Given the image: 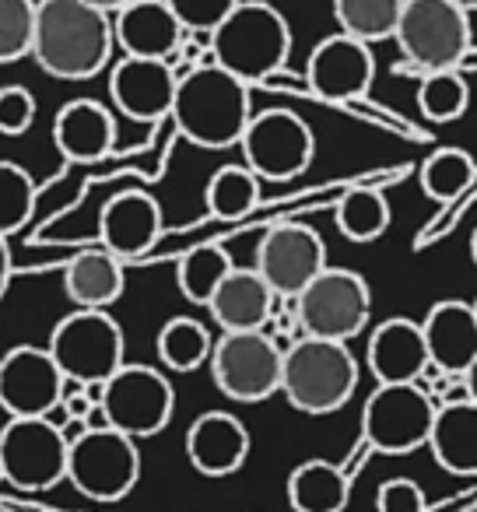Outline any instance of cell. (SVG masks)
<instances>
[{
    "label": "cell",
    "mask_w": 477,
    "mask_h": 512,
    "mask_svg": "<svg viewBox=\"0 0 477 512\" xmlns=\"http://www.w3.org/2000/svg\"><path fill=\"white\" fill-rule=\"evenodd\" d=\"M113 15L85 0H39L32 60L50 78L88 81L113 60Z\"/></svg>",
    "instance_id": "1"
},
{
    "label": "cell",
    "mask_w": 477,
    "mask_h": 512,
    "mask_svg": "<svg viewBox=\"0 0 477 512\" xmlns=\"http://www.w3.org/2000/svg\"><path fill=\"white\" fill-rule=\"evenodd\" d=\"M253 116L250 85L218 64H197L179 74L169 120L190 144L207 151H225L243 141Z\"/></svg>",
    "instance_id": "2"
},
{
    "label": "cell",
    "mask_w": 477,
    "mask_h": 512,
    "mask_svg": "<svg viewBox=\"0 0 477 512\" xmlns=\"http://www.w3.org/2000/svg\"><path fill=\"white\" fill-rule=\"evenodd\" d=\"M211 60L246 85H267L285 71L292 53V29L267 0H239L235 11L211 32Z\"/></svg>",
    "instance_id": "3"
},
{
    "label": "cell",
    "mask_w": 477,
    "mask_h": 512,
    "mask_svg": "<svg viewBox=\"0 0 477 512\" xmlns=\"http://www.w3.org/2000/svg\"><path fill=\"white\" fill-rule=\"evenodd\" d=\"M358 362L344 341L299 337L285 348L281 393L302 414H334L355 397Z\"/></svg>",
    "instance_id": "4"
},
{
    "label": "cell",
    "mask_w": 477,
    "mask_h": 512,
    "mask_svg": "<svg viewBox=\"0 0 477 512\" xmlns=\"http://www.w3.org/2000/svg\"><path fill=\"white\" fill-rule=\"evenodd\" d=\"M46 351L53 355L64 379L81 386H102L123 362L127 341L123 327L106 309H74L50 330Z\"/></svg>",
    "instance_id": "5"
},
{
    "label": "cell",
    "mask_w": 477,
    "mask_h": 512,
    "mask_svg": "<svg viewBox=\"0 0 477 512\" xmlns=\"http://www.w3.org/2000/svg\"><path fill=\"white\" fill-rule=\"evenodd\" d=\"M393 39L421 74L460 71L470 53V15L453 0H404Z\"/></svg>",
    "instance_id": "6"
},
{
    "label": "cell",
    "mask_w": 477,
    "mask_h": 512,
    "mask_svg": "<svg viewBox=\"0 0 477 512\" xmlns=\"http://www.w3.org/2000/svg\"><path fill=\"white\" fill-rule=\"evenodd\" d=\"M67 481L92 502H120L141 481V453L137 439L116 428H85L71 439L67 453Z\"/></svg>",
    "instance_id": "7"
},
{
    "label": "cell",
    "mask_w": 477,
    "mask_h": 512,
    "mask_svg": "<svg viewBox=\"0 0 477 512\" xmlns=\"http://www.w3.org/2000/svg\"><path fill=\"white\" fill-rule=\"evenodd\" d=\"M211 379L235 404H260L281 393L285 348L267 330L221 334L211 348Z\"/></svg>",
    "instance_id": "8"
},
{
    "label": "cell",
    "mask_w": 477,
    "mask_h": 512,
    "mask_svg": "<svg viewBox=\"0 0 477 512\" xmlns=\"http://www.w3.org/2000/svg\"><path fill=\"white\" fill-rule=\"evenodd\" d=\"M99 407L109 428L130 439H151L169 428L172 411H176V390L162 369L123 362L102 383Z\"/></svg>",
    "instance_id": "9"
},
{
    "label": "cell",
    "mask_w": 477,
    "mask_h": 512,
    "mask_svg": "<svg viewBox=\"0 0 477 512\" xmlns=\"http://www.w3.org/2000/svg\"><path fill=\"white\" fill-rule=\"evenodd\" d=\"M299 327L306 337L344 341L358 337L369 327L372 292L369 281L348 267H327L299 299H292Z\"/></svg>",
    "instance_id": "10"
},
{
    "label": "cell",
    "mask_w": 477,
    "mask_h": 512,
    "mask_svg": "<svg viewBox=\"0 0 477 512\" xmlns=\"http://www.w3.org/2000/svg\"><path fill=\"white\" fill-rule=\"evenodd\" d=\"M435 421V400L418 383L376 386L362 411V439L383 456H407L428 446Z\"/></svg>",
    "instance_id": "11"
},
{
    "label": "cell",
    "mask_w": 477,
    "mask_h": 512,
    "mask_svg": "<svg viewBox=\"0 0 477 512\" xmlns=\"http://www.w3.org/2000/svg\"><path fill=\"white\" fill-rule=\"evenodd\" d=\"M71 439L50 418H8L0 428V467L4 481L25 491H46L67 481Z\"/></svg>",
    "instance_id": "12"
},
{
    "label": "cell",
    "mask_w": 477,
    "mask_h": 512,
    "mask_svg": "<svg viewBox=\"0 0 477 512\" xmlns=\"http://www.w3.org/2000/svg\"><path fill=\"white\" fill-rule=\"evenodd\" d=\"M239 148H243V165L257 172V179L285 183L313 165L316 134L292 109H264L250 116Z\"/></svg>",
    "instance_id": "13"
},
{
    "label": "cell",
    "mask_w": 477,
    "mask_h": 512,
    "mask_svg": "<svg viewBox=\"0 0 477 512\" xmlns=\"http://www.w3.org/2000/svg\"><path fill=\"white\" fill-rule=\"evenodd\" d=\"M327 267V246L320 232L295 221L267 228L257 246V271L278 299H299Z\"/></svg>",
    "instance_id": "14"
},
{
    "label": "cell",
    "mask_w": 477,
    "mask_h": 512,
    "mask_svg": "<svg viewBox=\"0 0 477 512\" xmlns=\"http://www.w3.org/2000/svg\"><path fill=\"white\" fill-rule=\"evenodd\" d=\"M64 383L50 351L18 344L0 358V411L8 418H50L60 407Z\"/></svg>",
    "instance_id": "15"
},
{
    "label": "cell",
    "mask_w": 477,
    "mask_h": 512,
    "mask_svg": "<svg viewBox=\"0 0 477 512\" xmlns=\"http://www.w3.org/2000/svg\"><path fill=\"white\" fill-rule=\"evenodd\" d=\"M372 78H376V57H372V46L362 39L334 32L309 53L306 88L327 102L362 99L372 88Z\"/></svg>",
    "instance_id": "16"
},
{
    "label": "cell",
    "mask_w": 477,
    "mask_h": 512,
    "mask_svg": "<svg viewBox=\"0 0 477 512\" xmlns=\"http://www.w3.org/2000/svg\"><path fill=\"white\" fill-rule=\"evenodd\" d=\"M179 74L169 60L120 57L109 71V99L116 113L137 123H158L172 113Z\"/></svg>",
    "instance_id": "17"
},
{
    "label": "cell",
    "mask_w": 477,
    "mask_h": 512,
    "mask_svg": "<svg viewBox=\"0 0 477 512\" xmlns=\"http://www.w3.org/2000/svg\"><path fill=\"white\" fill-rule=\"evenodd\" d=\"M113 36L123 57L141 60H176L186 29L165 0H130L113 15Z\"/></svg>",
    "instance_id": "18"
},
{
    "label": "cell",
    "mask_w": 477,
    "mask_h": 512,
    "mask_svg": "<svg viewBox=\"0 0 477 512\" xmlns=\"http://www.w3.org/2000/svg\"><path fill=\"white\" fill-rule=\"evenodd\" d=\"M162 235V207L155 197L141 190L116 193L99 214V239L113 256H120L123 264L141 260L151 253Z\"/></svg>",
    "instance_id": "19"
},
{
    "label": "cell",
    "mask_w": 477,
    "mask_h": 512,
    "mask_svg": "<svg viewBox=\"0 0 477 512\" xmlns=\"http://www.w3.org/2000/svg\"><path fill=\"white\" fill-rule=\"evenodd\" d=\"M250 456V428L228 411H204L186 428V460L204 477H232Z\"/></svg>",
    "instance_id": "20"
},
{
    "label": "cell",
    "mask_w": 477,
    "mask_h": 512,
    "mask_svg": "<svg viewBox=\"0 0 477 512\" xmlns=\"http://www.w3.org/2000/svg\"><path fill=\"white\" fill-rule=\"evenodd\" d=\"M365 362H369V372L376 376L379 386L418 383V379L425 376L428 365H432L421 323L407 320V316L383 320L376 330H372Z\"/></svg>",
    "instance_id": "21"
},
{
    "label": "cell",
    "mask_w": 477,
    "mask_h": 512,
    "mask_svg": "<svg viewBox=\"0 0 477 512\" xmlns=\"http://www.w3.org/2000/svg\"><path fill=\"white\" fill-rule=\"evenodd\" d=\"M53 144L67 162H102L116 144V113L95 99H71L53 116Z\"/></svg>",
    "instance_id": "22"
},
{
    "label": "cell",
    "mask_w": 477,
    "mask_h": 512,
    "mask_svg": "<svg viewBox=\"0 0 477 512\" xmlns=\"http://www.w3.org/2000/svg\"><path fill=\"white\" fill-rule=\"evenodd\" d=\"M428 358L446 376H463L477 358V316L463 299H442L421 320Z\"/></svg>",
    "instance_id": "23"
},
{
    "label": "cell",
    "mask_w": 477,
    "mask_h": 512,
    "mask_svg": "<svg viewBox=\"0 0 477 512\" xmlns=\"http://www.w3.org/2000/svg\"><path fill=\"white\" fill-rule=\"evenodd\" d=\"M274 306L278 295L260 278L257 267H232L214 299L207 302V313L221 327V334H239V330H267Z\"/></svg>",
    "instance_id": "24"
},
{
    "label": "cell",
    "mask_w": 477,
    "mask_h": 512,
    "mask_svg": "<svg viewBox=\"0 0 477 512\" xmlns=\"http://www.w3.org/2000/svg\"><path fill=\"white\" fill-rule=\"evenodd\" d=\"M127 288L123 260L106 246H88L67 260L64 267V292L78 309H109L120 302Z\"/></svg>",
    "instance_id": "25"
},
{
    "label": "cell",
    "mask_w": 477,
    "mask_h": 512,
    "mask_svg": "<svg viewBox=\"0 0 477 512\" xmlns=\"http://www.w3.org/2000/svg\"><path fill=\"white\" fill-rule=\"evenodd\" d=\"M428 449H432L435 463H439L446 474L477 477V404L474 400L435 407Z\"/></svg>",
    "instance_id": "26"
},
{
    "label": "cell",
    "mask_w": 477,
    "mask_h": 512,
    "mask_svg": "<svg viewBox=\"0 0 477 512\" xmlns=\"http://www.w3.org/2000/svg\"><path fill=\"white\" fill-rule=\"evenodd\" d=\"M351 495V477L330 460H306L288 474V502L295 512H341Z\"/></svg>",
    "instance_id": "27"
},
{
    "label": "cell",
    "mask_w": 477,
    "mask_h": 512,
    "mask_svg": "<svg viewBox=\"0 0 477 512\" xmlns=\"http://www.w3.org/2000/svg\"><path fill=\"white\" fill-rule=\"evenodd\" d=\"M390 200L376 186H351L334 207L337 232L348 242H376L390 228Z\"/></svg>",
    "instance_id": "28"
},
{
    "label": "cell",
    "mask_w": 477,
    "mask_h": 512,
    "mask_svg": "<svg viewBox=\"0 0 477 512\" xmlns=\"http://www.w3.org/2000/svg\"><path fill=\"white\" fill-rule=\"evenodd\" d=\"M155 348H158V362H162L165 369L197 372L200 365L211 362L214 337H211V330L200 320H193V316H176V320H169L158 330Z\"/></svg>",
    "instance_id": "29"
},
{
    "label": "cell",
    "mask_w": 477,
    "mask_h": 512,
    "mask_svg": "<svg viewBox=\"0 0 477 512\" xmlns=\"http://www.w3.org/2000/svg\"><path fill=\"white\" fill-rule=\"evenodd\" d=\"M232 267L235 264H232V256H228V249L218 246V242H207V246L190 249V253L179 260L176 285L186 302L207 309V302L214 299V292H218V285L228 278Z\"/></svg>",
    "instance_id": "30"
},
{
    "label": "cell",
    "mask_w": 477,
    "mask_h": 512,
    "mask_svg": "<svg viewBox=\"0 0 477 512\" xmlns=\"http://www.w3.org/2000/svg\"><path fill=\"white\" fill-rule=\"evenodd\" d=\"M400 11H404V0H334L337 29L369 46L379 39H393Z\"/></svg>",
    "instance_id": "31"
},
{
    "label": "cell",
    "mask_w": 477,
    "mask_h": 512,
    "mask_svg": "<svg viewBox=\"0 0 477 512\" xmlns=\"http://www.w3.org/2000/svg\"><path fill=\"white\" fill-rule=\"evenodd\" d=\"M207 211L218 221H239L257 207L260 200V179L246 165H221L207 179Z\"/></svg>",
    "instance_id": "32"
},
{
    "label": "cell",
    "mask_w": 477,
    "mask_h": 512,
    "mask_svg": "<svg viewBox=\"0 0 477 512\" xmlns=\"http://www.w3.org/2000/svg\"><path fill=\"white\" fill-rule=\"evenodd\" d=\"M477 165L474 158L467 155L463 148H435L432 155L421 162V190L428 193L432 200H456L474 179Z\"/></svg>",
    "instance_id": "33"
},
{
    "label": "cell",
    "mask_w": 477,
    "mask_h": 512,
    "mask_svg": "<svg viewBox=\"0 0 477 512\" xmlns=\"http://www.w3.org/2000/svg\"><path fill=\"white\" fill-rule=\"evenodd\" d=\"M470 88L460 71H432L418 85V109L432 123H453L467 113Z\"/></svg>",
    "instance_id": "34"
},
{
    "label": "cell",
    "mask_w": 477,
    "mask_h": 512,
    "mask_svg": "<svg viewBox=\"0 0 477 512\" xmlns=\"http://www.w3.org/2000/svg\"><path fill=\"white\" fill-rule=\"evenodd\" d=\"M36 211V183L15 162H0V235L8 239L29 225Z\"/></svg>",
    "instance_id": "35"
},
{
    "label": "cell",
    "mask_w": 477,
    "mask_h": 512,
    "mask_svg": "<svg viewBox=\"0 0 477 512\" xmlns=\"http://www.w3.org/2000/svg\"><path fill=\"white\" fill-rule=\"evenodd\" d=\"M39 0H0V64L32 57Z\"/></svg>",
    "instance_id": "36"
},
{
    "label": "cell",
    "mask_w": 477,
    "mask_h": 512,
    "mask_svg": "<svg viewBox=\"0 0 477 512\" xmlns=\"http://www.w3.org/2000/svg\"><path fill=\"white\" fill-rule=\"evenodd\" d=\"M172 8V15L179 18V25L186 29V36H207L225 22L235 11L239 0H165Z\"/></svg>",
    "instance_id": "37"
},
{
    "label": "cell",
    "mask_w": 477,
    "mask_h": 512,
    "mask_svg": "<svg viewBox=\"0 0 477 512\" xmlns=\"http://www.w3.org/2000/svg\"><path fill=\"white\" fill-rule=\"evenodd\" d=\"M36 95L25 85H0V134L22 137L36 123Z\"/></svg>",
    "instance_id": "38"
},
{
    "label": "cell",
    "mask_w": 477,
    "mask_h": 512,
    "mask_svg": "<svg viewBox=\"0 0 477 512\" xmlns=\"http://www.w3.org/2000/svg\"><path fill=\"white\" fill-rule=\"evenodd\" d=\"M428 498L411 477H390L376 491V512H425Z\"/></svg>",
    "instance_id": "39"
},
{
    "label": "cell",
    "mask_w": 477,
    "mask_h": 512,
    "mask_svg": "<svg viewBox=\"0 0 477 512\" xmlns=\"http://www.w3.org/2000/svg\"><path fill=\"white\" fill-rule=\"evenodd\" d=\"M8 285H11V246H8V239L0 235V299H4Z\"/></svg>",
    "instance_id": "40"
},
{
    "label": "cell",
    "mask_w": 477,
    "mask_h": 512,
    "mask_svg": "<svg viewBox=\"0 0 477 512\" xmlns=\"http://www.w3.org/2000/svg\"><path fill=\"white\" fill-rule=\"evenodd\" d=\"M85 4H92V8H99V11H106V15H116L120 8H127L130 0H85Z\"/></svg>",
    "instance_id": "41"
},
{
    "label": "cell",
    "mask_w": 477,
    "mask_h": 512,
    "mask_svg": "<svg viewBox=\"0 0 477 512\" xmlns=\"http://www.w3.org/2000/svg\"><path fill=\"white\" fill-rule=\"evenodd\" d=\"M463 383H467V390H470V400L477 404V358H474V365L463 372Z\"/></svg>",
    "instance_id": "42"
},
{
    "label": "cell",
    "mask_w": 477,
    "mask_h": 512,
    "mask_svg": "<svg viewBox=\"0 0 477 512\" xmlns=\"http://www.w3.org/2000/svg\"><path fill=\"white\" fill-rule=\"evenodd\" d=\"M453 4H456V8L467 11V15H470V11H477V0H453Z\"/></svg>",
    "instance_id": "43"
},
{
    "label": "cell",
    "mask_w": 477,
    "mask_h": 512,
    "mask_svg": "<svg viewBox=\"0 0 477 512\" xmlns=\"http://www.w3.org/2000/svg\"><path fill=\"white\" fill-rule=\"evenodd\" d=\"M470 256H474V264H477V228H474V235H470Z\"/></svg>",
    "instance_id": "44"
},
{
    "label": "cell",
    "mask_w": 477,
    "mask_h": 512,
    "mask_svg": "<svg viewBox=\"0 0 477 512\" xmlns=\"http://www.w3.org/2000/svg\"><path fill=\"white\" fill-rule=\"evenodd\" d=\"M460 512H477V505H467V509H460Z\"/></svg>",
    "instance_id": "45"
},
{
    "label": "cell",
    "mask_w": 477,
    "mask_h": 512,
    "mask_svg": "<svg viewBox=\"0 0 477 512\" xmlns=\"http://www.w3.org/2000/svg\"><path fill=\"white\" fill-rule=\"evenodd\" d=\"M470 306H474V316H477V299H474V302H470Z\"/></svg>",
    "instance_id": "46"
},
{
    "label": "cell",
    "mask_w": 477,
    "mask_h": 512,
    "mask_svg": "<svg viewBox=\"0 0 477 512\" xmlns=\"http://www.w3.org/2000/svg\"><path fill=\"white\" fill-rule=\"evenodd\" d=\"M0 481H4V467H0Z\"/></svg>",
    "instance_id": "47"
}]
</instances>
